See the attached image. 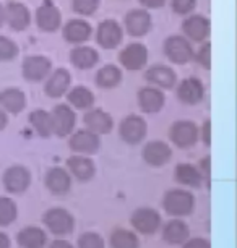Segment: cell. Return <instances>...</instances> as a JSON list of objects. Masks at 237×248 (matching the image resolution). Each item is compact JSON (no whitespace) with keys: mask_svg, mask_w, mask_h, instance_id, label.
Returning <instances> with one entry per match:
<instances>
[{"mask_svg":"<svg viewBox=\"0 0 237 248\" xmlns=\"http://www.w3.org/2000/svg\"><path fill=\"white\" fill-rule=\"evenodd\" d=\"M164 209L173 216H187L193 209V196L185 190H171L164 196Z\"/></svg>","mask_w":237,"mask_h":248,"instance_id":"cell-1","label":"cell"},{"mask_svg":"<svg viewBox=\"0 0 237 248\" xmlns=\"http://www.w3.org/2000/svg\"><path fill=\"white\" fill-rule=\"evenodd\" d=\"M164 54L166 57L174 63H187L193 57L192 46L184 36H171L164 43Z\"/></svg>","mask_w":237,"mask_h":248,"instance_id":"cell-2","label":"cell"},{"mask_svg":"<svg viewBox=\"0 0 237 248\" xmlns=\"http://www.w3.org/2000/svg\"><path fill=\"white\" fill-rule=\"evenodd\" d=\"M50 119H52V133L60 138L70 135L77 122L75 112L65 104L55 106L54 110L50 112Z\"/></svg>","mask_w":237,"mask_h":248,"instance_id":"cell-3","label":"cell"},{"mask_svg":"<svg viewBox=\"0 0 237 248\" xmlns=\"http://www.w3.org/2000/svg\"><path fill=\"white\" fill-rule=\"evenodd\" d=\"M198 127L193 122L179 120L171 127V140L179 148H190L198 140Z\"/></svg>","mask_w":237,"mask_h":248,"instance_id":"cell-4","label":"cell"},{"mask_svg":"<svg viewBox=\"0 0 237 248\" xmlns=\"http://www.w3.org/2000/svg\"><path fill=\"white\" fill-rule=\"evenodd\" d=\"M97 44L104 49H115L124 39V30L115 20H106L97 26Z\"/></svg>","mask_w":237,"mask_h":248,"instance_id":"cell-5","label":"cell"},{"mask_svg":"<svg viewBox=\"0 0 237 248\" xmlns=\"http://www.w3.org/2000/svg\"><path fill=\"white\" fill-rule=\"evenodd\" d=\"M146 122L138 115H128L125 117L120 124V137L125 143L128 144H138L143 138L146 137Z\"/></svg>","mask_w":237,"mask_h":248,"instance_id":"cell-6","label":"cell"},{"mask_svg":"<svg viewBox=\"0 0 237 248\" xmlns=\"http://www.w3.org/2000/svg\"><path fill=\"white\" fill-rule=\"evenodd\" d=\"M52 63L44 55H31L26 57L23 62V77L28 81H43V79L50 73Z\"/></svg>","mask_w":237,"mask_h":248,"instance_id":"cell-7","label":"cell"},{"mask_svg":"<svg viewBox=\"0 0 237 248\" xmlns=\"http://www.w3.org/2000/svg\"><path fill=\"white\" fill-rule=\"evenodd\" d=\"M119 60L127 70L137 72V70H142L145 67L148 62V49L140 43L130 44L120 52Z\"/></svg>","mask_w":237,"mask_h":248,"instance_id":"cell-8","label":"cell"},{"mask_svg":"<svg viewBox=\"0 0 237 248\" xmlns=\"http://www.w3.org/2000/svg\"><path fill=\"white\" fill-rule=\"evenodd\" d=\"M44 222L57 235H65L73 231V217L70 216V213L62 208L49 209L44 214Z\"/></svg>","mask_w":237,"mask_h":248,"instance_id":"cell-9","label":"cell"},{"mask_svg":"<svg viewBox=\"0 0 237 248\" xmlns=\"http://www.w3.org/2000/svg\"><path fill=\"white\" fill-rule=\"evenodd\" d=\"M132 224L138 232L150 235V233H155L158 231V227H159V224H161V217L155 209L142 208L133 213Z\"/></svg>","mask_w":237,"mask_h":248,"instance_id":"cell-10","label":"cell"},{"mask_svg":"<svg viewBox=\"0 0 237 248\" xmlns=\"http://www.w3.org/2000/svg\"><path fill=\"white\" fill-rule=\"evenodd\" d=\"M125 26H127V31L132 36H145L151 28V16L145 8H137V10H132L127 13L125 16Z\"/></svg>","mask_w":237,"mask_h":248,"instance_id":"cell-11","label":"cell"},{"mask_svg":"<svg viewBox=\"0 0 237 248\" xmlns=\"http://www.w3.org/2000/svg\"><path fill=\"white\" fill-rule=\"evenodd\" d=\"M36 21L38 26L46 32H52L59 30L60 23H62V15L60 10L50 2H46L44 5H41L36 12Z\"/></svg>","mask_w":237,"mask_h":248,"instance_id":"cell-12","label":"cell"},{"mask_svg":"<svg viewBox=\"0 0 237 248\" xmlns=\"http://www.w3.org/2000/svg\"><path fill=\"white\" fill-rule=\"evenodd\" d=\"M177 96L184 104L195 106L205 96V88L198 78H187L177 88Z\"/></svg>","mask_w":237,"mask_h":248,"instance_id":"cell-13","label":"cell"},{"mask_svg":"<svg viewBox=\"0 0 237 248\" xmlns=\"http://www.w3.org/2000/svg\"><path fill=\"white\" fill-rule=\"evenodd\" d=\"M30 182H31L30 172L21 166L10 167L5 172V175H3V184H5L7 190L12 191V193H23L30 186Z\"/></svg>","mask_w":237,"mask_h":248,"instance_id":"cell-14","label":"cell"},{"mask_svg":"<svg viewBox=\"0 0 237 248\" xmlns=\"http://www.w3.org/2000/svg\"><path fill=\"white\" fill-rule=\"evenodd\" d=\"M70 148L80 154H95L99 149V138L91 130H78L72 135Z\"/></svg>","mask_w":237,"mask_h":248,"instance_id":"cell-15","label":"cell"},{"mask_svg":"<svg viewBox=\"0 0 237 248\" xmlns=\"http://www.w3.org/2000/svg\"><path fill=\"white\" fill-rule=\"evenodd\" d=\"M171 157H173V151H171V148L162 141H151L143 148V159H145L150 166H155V167L164 166V164L171 161Z\"/></svg>","mask_w":237,"mask_h":248,"instance_id":"cell-16","label":"cell"},{"mask_svg":"<svg viewBox=\"0 0 237 248\" xmlns=\"http://www.w3.org/2000/svg\"><path fill=\"white\" fill-rule=\"evenodd\" d=\"M5 20L15 31H23L30 26L31 15L30 10L18 2H10L5 8Z\"/></svg>","mask_w":237,"mask_h":248,"instance_id":"cell-17","label":"cell"},{"mask_svg":"<svg viewBox=\"0 0 237 248\" xmlns=\"http://www.w3.org/2000/svg\"><path fill=\"white\" fill-rule=\"evenodd\" d=\"M182 30L192 41H203L210 34V21L203 15H192L184 20Z\"/></svg>","mask_w":237,"mask_h":248,"instance_id":"cell-18","label":"cell"},{"mask_svg":"<svg viewBox=\"0 0 237 248\" xmlns=\"http://www.w3.org/2000/svg\"><path fill=\"white\" fill-rule=\"evenodd\" d=\"M93 28L90 23H86L85 20H70L67 25L63 26V37L65 41L73 44H80L85 43L91 37Z\"/></svg>","mask_w":237,"mask_h":248,"instance_id":"cell-19","label":"cell"},{"mask_svg":"<svg viewBox=\"0 0 237 248\" xmlns=\"http://www.w3.org/2000/svg\"><path fill=\"white\" fill-rule=\"evenodd\" d=\"M145 78L153 85L164 88V90H171L177 83V77H175L174 70L166 67V65H155L146 72Z\"/></svg>","mask_w":237,"mask_h":248,"instance_id":"cell-20","label":"cell"},{"mask_svg":"<svg viewBox=\"0 0 237 248\" xmlns=\"http://www.w3.org/2000/svg\"><path fill=\"white\" fill-rule=\"evenodd\" d=\"M70 73L67 72L65 68H59L50 75V78L46 83V94L49 97H60L63 96L65 93L68 91V86H70Z\"/></svg>","mask_w":237,"mask_h":248,"instance_id":"cell-21","label":"cell"},{"mask_svg":"<svg viewBox=\"0 0 237 248\" xmlns=\"http://www.w3.org/2000/svg\"><path fill=\"white\" fill-rule=\"evenodd\" d=\"M85 124L88 130H91L93 133L101 135V133H108L112 128V117L108 112L99 110V109H91L85 114Z\"/></svg>","mask_w":237,"mask_h":248,"instance_id":"cell-22","label":"cell"},{"mask_svg":"<svg viewBox=\"0 0 237 248\" xmlns=\"http://www.w3.org/2000/svg\"><path fill=\"white\" fill-rule=\"evenodd\" d=\"M26 106L25 93L18 88H7L0 93V107L12 114H20Z\"/></svg>","mask_w":237,"mask_h":248,"instance_id":"cell-23","label":"cell"},{"mask_svg":"<svg viewBox=\"0 0 237 248\" xmlns=\"http://www.w3.org/2000/svg\"><path fill=\"white\" fill-rule=\"evenodd\" d=\"M138 104L145 112H158L164 106V94L158 88H143L138 93Z\"/></svg>","mask_w":237,"mask_h":248,"instance_id":"cell-24","label":"cell"},{"mask_svg":"<svg viewBox=\"0 0 237 248\" xmlns=\"http://www.w3.org/2000/svg\"><path fill=\"white\" fill-rule=\"evenodd\" d=\"M46 185L47 188L55 195H63L70 190V175L67 170L60 169V167H54L47 172L46 177Z\"/></svg>","mask_w":237,"mask_h":248,"instance_id":"cell-25","label":"cell"},{"mask_svg":"<svg viewBox=\"0 0 237 248\" xmlns=\"http://www.w3.org/2000/svg\"><path fill=\"white\" fill-rule=\"evenodd\" d=\"M70 60L77 68L80 70H88L93 68L99 60V55L93 47L88 46H78L70 52Z\"/></svg>","mask_w":237,"mask_h":248,"instance_id":"cell-26","label":"cell"},{"mask_svg":"<svg viewBox=\"0 0 237 248\" xmlns=\"http://www.w3.org/2000/svg\"><path fill=\"white\" fill-rule=\"evenodd\" d=\"M68 169L78 180H90L95 175V164L91 162V159L83 157V156H72L67 161Z\"/></svg>","mask_w":237,"mask_h":248,"instance_id":"cell-27","label":"cell"},{"mask_svg":"<svg viewBox=\"0 0 237 248\" xmlns=\"http://www.w3.org/2000/svg\"><path fill=\"white\" fill-rule=\"evenodd\" d=\"M30 122L32 125V128L38 132L39 137L43 138H49L52 135V119H50V114L43 109L32 110L30 114Z\"/></svg>","mask_w":237,"mask_h":248,"instance_id":"cell-28","label":"cell"},{"mask_svg":"<svg viewBox=\"0 0 237 248\" xmlns=\"http://www.w3.org/2000/svg\"><path fill=\"white\" fill-rule=\"evenodd\" d=\"M162 237L167 243L173 245H179L184 243L189 237V227L185 226L182 221H171L166 224L164 231H162Z\"/></svg>","mask_w":237,"mask_h":248,"instance_id":"cell-29","label":"cell"},{"mask_svg":"<svg viewBox=\"0 0 237 248\" xmlns=\"http://www.w3.org/2000/svg\"><path fill=\"white\" fill-rule=\"evenodd\" d=\"M18 243L23 248H43L46 243V233L38 227H26L18 233Z\"/></svg>","mask_w":237,"mask_h":248,"instance_id":"cell-30","label":"cell"},{"mask_svg":"<svg viewBox=\"0 0 237 248\" xmlns=\"http://www.w3.org/2000/svg\"><path fill=\"white\" fill-rule=\"evenodd\" d=\"M120 81H122V70L115 65H106L96 75V83L101 88H115Z\"/></svg>","mask_w":237,"mask_h":248,"instance_id":"cell-31","label":"cell"},{"mask_svg":"<svg viewBox=\"0 0 237 248\" xmlns=\"http://www.w3.org/2000/svg\"><path fill=\"white\" fill-rule=\"evenodd\" d=\"M175 179L179 184L187 186H200L202 184V174L192 164H179L175 167Z\"/></svg>","mask_w":237,"mask_h":248,"instance_id":"cell-32","label":"cell"},{"mask_svg":"<svg viewBox=\"0 0 237 248\" xmlns=\"http://www.w3.org/2000/svg\"><path fill=\"white\" fill-rule=\"evenodd\" d=\"M68 102L77 109H91L95 104V96L85 86H77L68 93Z\"/></svg>","mask_w":237,"mask_h":248,"instance_id":"cell-33","label":"cell"},{"mask_svg":"<svg viewBox=\"0 0 237 248\" xmlns=\"http://www.w3.org/2000/svg\"><path fill=\"white\" fill-rule=\"evenodd\" d=\"M111 245L112 248H138V238L133 232L119 229L111 235Z\"/></svg>","mask_w":237,"mask_h":248,"instance_id":"cell-34","label":"cell"},{"mask_svg":"<svg viewBox=\"0 0 237 248\" xmlns=\"http://www.w3.org/2000/svg\"><path fill=\"white\" fill-rule=\"evenodd\" d=\"M16 204L10 198H0V226H8L16 219Z\"/></svg>","mask_w":237,"mask_h":248,"instance_id":"cell-35","label":"cell"},{"mask_svg":"<svg viewBox=\"0 0 237 248\" xmlns=\"http://www.w3.org/2000/svg\"><path fill=\"white\" fill-rule=\"evenodd\" d=\"M18 55V47L12 39L5 36H0V60H13Z\"/></svg>","mask_w":237,"mask_h":248,"instance_id":"cell-36","label":"cell"},{"mask_svg":"<svg viewBox=\"0 0 237 248\" xmlns=\"http://www.w3.org/2000/svg\"><path fill=\"white\" fill-rule=\"evenodd\" d=\"M73 3V10L80 15H93L97 10V5H99V0H72Z\"/></svg>","mask_w":237,"mask_h":248,"instance_id":"cell-37","label":"cell"},{"mask_svg":"<svg viewBox=\"0 0 237 248\" xmlns=\"http://www.w3.org/2000/svg\"><path fill=\"white\" fill-rule=\"evenodd\" d=\"M80 248H104V240L95 232L83 233L78 242Z\"/></svg>","mask_w":237,"mask_h":248,"instance_id":"cell-38","label":"cell"},{"mask_svg":"<svg viewBox=\"0 0 237 248\" xmlns=\"http://www.w3.org/2000/svg\"><path fill=\"white\" fill-rule=\"evenodd\" d=\"M197 62L202 65L205 70H210L211 68V44L210 43H205L202 46V49L197 52Z\"/></svg>","mask_w":237,"mask_h":248,"instance_id":"cell-39","label":"cell"},{"mask_svg":"<svg viewBox=\"0 0 237 248\" xmlns=\"http://www.w3.org/2000/svg\"><path fill=\"white\" fill-rule=\"evenodd\" d=\"M195 3H197V0H173L171 7L177 15H189L195 8Z\"/></svg>","mask_w":237,"mask_h":248,"instance_id":"cell-40","label":"cell"},{"mask_svg":"<svg viewBox=\"0 0 237 248\" xmlns=\"http://www.w3.org/2000/svg\"><path fill=\"white\" fill-rule=\"evenodd\" d=\"M184 248H211V245L203 238H192L184 245Z\"/></svg>","mask_w":237,"mask_h":248,"instance_id":"cell-41","label":"cell"},{"mask_svg":"<svg viewBox=\"0 0 237 248\" xmlns=\"http://www.w3.org/2000/svg\"><path fill=\"white\" fill-rule=\"evenodd\" d=\"M142 5H145L146 8H158L164 5L166 0H140Z\"/></svg>","mask_w":237,"mask_h":248,"instance_id":"cell-42","label":"cell"},{"mask_svg":"<svg viewBox=\"0 0 237 248\" xmlns=\"http://www.w3.org/2000/svg\"><path fill=\"white\" fill-rule=\"evenodd\" d=\"M203 140H205L206 144L211 143V138H210V122H206L205 127H203Z\"/></svg>","mask_w":237,"mask_h":248,"instance_id":"cell-43","label":"cell"},{"mask_svg":"<svg viewBox=\"0 0 237 248\" xmlns=\"http://www.w3.org/2000/svg\"><path fill=\"white\" fill-rule=\"evenodd\" d=\"M50 248H73V247L65 240H55L52 245H50Z\"/></svg>","mask_w":237,"mask_h":248,"instance_id":"cell-44","label":"cell"},{"mask_svg":"<svg viewBox=\"0 0 237 248\" xmlns=\"http://www.w3.org/2000/svg\"><path fill=\"white\" fill-rule=\"evenodd\" d=\"M7 124H8V119H7V114H5V110L3 109H0V130H3L7 127Z\"/></svg>","mask_w":237,"mask_h":248,"instance_id":"cell-45","label":"cell"},{"mask_svg":"<svg viewBox=\"0 0 237 248\" xmlns=\"http://www.w3.org/2000/svg\"><path fill=\"white\" fill-rule=\"evenodd\" d=\"M10 247V240L3 232H0V248H8Z\"/></svg>","mask_w":237,"mask_h":248,"instance_id":"cell-46","label":"cell"},{"mask_svg":"<svg viewBox=\"0 0 237 248\" xmlns=\"http://www.w3.org/2000/svg\"><path fill=\"white\" fill-rule=\"evenodd\" d=\"M3 21H5V8L0 3V26L3 25Z\"/></svg>","mask_w":237,"mask_h":248,"instance_id":"cell-47","label":"cell"}]
</instances>
